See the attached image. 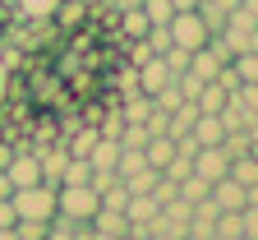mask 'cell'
Wrapping results in <instances>:
<instances>
[{"label": "cell", "instance_id": "obj_20", "mask_svg": "<svg viewBox=\"0 0 258 240\" xmlns=\"http://www.w3.org/2000/svg\"><path fill=\"white\" fill-rule=\"evenodd\" d=\"M208 194H212V185H208L203 176H194V171H189V176L180 180V199H184V203H203Z\"/></svg>", "mask_w": 258, "mask_h": 240}, {"label": "cell", "instance_id": "obj_3", "mask_svg": "<svg viewBox=\"0 0 258 240\" xmlns=\"http://www.w3.org/2000/svg\"><path fill=\"white\" fill-rule=\"evenodd\" d=\"M166 28H171V42H175V46H184V51H199V46L212 37L199 10H175V19H171Z\"/></svg>", "mask_w": 258, "mask_h": 240}, {"label": "cell", "instance_id": "obj_21", "mask_svg": "<svg viewBox=\"0 0 258 240\" xmlns=\"http://www.w3.org/2000/svg\"><path fill=\"white\" fill-rule=\"evenodd\" d=\"M92 180V162L88 157H70V166H64V176H60V185H88Z\"/></svg>", "mask_w": 258, "mask_h": 240}, {"label": "cell", "instance_id": "obj_24", "mask_svg": "<svg viewBox=\"0 0 258 240\" xmlns=\"http://www.w3.org/2000/svg\"><path fill=\"white\" fill-rule=\"evenodd\" d=\"M124 203H129V189H124V185H111V189H102V208H115V213H124Z\"/></svg>", "mask_w": 258, "mask_h": 240}, {"label": "cell", "instance_id": "obj_30", "mask_svg": "<svg viewBox=\"0 0 258 240\" xmlns=\"http://www.w3.org/2000/svg\"><path fill=\"white\" fill-rule=\"evenodd\" d=\"M249 157H258V120L249 125Z\"/></svg>", "mask_w": 258, "mask_h": 240}, {"label": "cell", "instance_id": "obj_13", "mask_svg": "<svg viewBox=\"0 0 258 240\" xmlns=\"http://www.w3.org/2000/svg\"><path fill=\"white\" fill-rule=\"evenodd\" d=\"M115 157H120V139H97L92 153H88L92 171H115Z\"/></svg>", "mask_w": 258, "mask_h": 240}, {"label": "cell", "instance_id": "obj_7", "mask_svg": "<svg viewBox=\"0 0 258 240\" xmlns=\"http://www.w3.org/2000/svg\"><path fill=\"white\" fill-rule=\"evenodd\" d=\"M175 74L166 70V60L161 56H152V60H143L139 65V92H148V97H157V88H166Z\"/></svg>", "mask_w": 258, "mask_h": 240}, {"label": "cell", "instance_id": "obj_28", "mask_svg": "<svg viewBox=\"0 0 258 240\" xmlns=\"http://www.w3.org/2000/svg\"><path fill=\"white\" fill-rule=\"evenodd\" d=\"M19 217H14V203L10 199H0V226H14Z\"/></svg>", "mask_w": 258, "mask_h": 240}, {"label": "cell", "instance_id": "obj_2", "mask_svg": "<svg viewBox=\"0 0 258 240\" xmlns=\"http://www.w3.org/2000/svg\"><path fill=\"white\" fill-rule=\"evenodd\" d=\"M55 189L60 185H28V189H10L14 217L23 222H55Z\"/></svg>", "mask_w": 258, "mask_h": 240}, {"label": "cell", "instance_id": "obj_6", "mask_svg": "<svg viewBox=\"0 0 258 240\" xmlns=\"http://www.w3.org/2000/svg\"><path fill=\"white\" fill-rule=\"evenodd\" d=\"M208 199L217 203L221 213H240L244 203H249V199H244V185H240V180H231V176H221V180H212V194H208Z\"/></svg>", "mask_w": 258, "mask_h": 240}, {"label": "cell", "instance_id": "obj_32", "mask_svg": "<svg viewBox=\"0 0 258 240\" xmlns=\"http://www.w3.org/2000/svg\"><path fill=\"white\" fill-rule=\"evenodd\" d=\"M10 189H14V185H10V176L0 171V199H10Z\"/></svg>", "mask_w": 258, "mask_h": 240}, {"label": "cell", "instance_id": "obj_8", "mask_svg": "<svg viewBox=\"0 0 258 240\" xmlns=\"http://www.w3.org/2000/svg\"><path fill=\"white\" fill-rule=\"evenodd\" d=\"M88 226H92L97 235H106V240H124V235H129V222H124V213H115V208H97Z\"/></svg>", "mask_w": 258, "mask_h": 240}, {"label": "cell", "instance_id": "obj_34", "mask_svg": "<svg viewBox=\"0 0 258 240\" xmlns=\"http://www.w3.org/2000/svg\"><path fill=\"white\" fill-rule=\"evenodd\" d=\"M240 5H244V10H249V14L258 19V0H240Z\"/></svg>", "mask_w": 258, "mask_h": 240}, {"label": "cell", "instance_id": "obj_10", "mask_svg": "<svg viewBox=\"0 0 258 240\" xmlns=\"http://www.w3.org/2000/svg\"><path fill=\"white\" fill-rule=\"evenodd\" d=\"M37 157H42V185H60L64 166H70V153H64V143H60V148H37Z\"/></svg>", "mask_w": 258, "mask_h": 240}, {"label": "cell", "instance_id": "obj_9", "mask_svg": "<svg viewBox=\"0 0 258 240\" xmlns=\"http://www.w3.org/2000/svg\"><path fill=\"white\" fill-rule=\"evenodd\" d=\"M194 143L199 148H221V139H226V125H221V116H203L199 111V120H194Z\"/></svg>", "mask_w": 258, "mask_h": 240}, {"label": "cell", "instance_id": "obj_29", "mask_svg": "<svg viewBox=\"0 0 258 240\" xmlns=\"http://www.w3.org/2000/svg\"><path fill=\"white\" fill-rule=\"evenodd\" d=\"M106 5H111V10L120 14V10H139V5H143V0H106Z\"/></svg>", "mask_w": 258, "mask_h": 240}, {"label": "cell", "instance_id": "obj_17", "mask_svg": "<svg viewBox=\"0 0 258 240\" xmlns=\"http://www.w3.org/2000/svg\"><path fill=\"white\" fill-rule=\"evenodd\" d=\"M143 166H148L143 148H124V143H120V157H115V176H120V180L134 176V171H143Z\"/></svg>", "mask_w": 258, "mask_h": 240}, {"label": "cell", "instance_id": "obj_35", "mask_svg": "<svg viewBox=\"0 0 258 240\" xmlns=\"http://www.w3.org/2000/svg\"><path fill=\"white\" fill-rule=\"evenodd\" d=\"M0 240H19V235H14V226H0Z\"/></svg>", "mask_w": 258, "mask_h": 240}, {"label": "cell", "instance_id": "obj_16", "mask_svg": "<svg viewBox=\"0 0 258 240\" xmlns=\"http://www.w3.org/2000/svg\"><path fill=\"white\" fill-rule=\"evenodd\" d=\"M139 10H143V19H148L152 28H166V23L175 19V5H171V0H143Z\"/></svg>", "mask_w": 258, "mask_h": 240}, {"label": "cell", "instance_id": "obj_22", "mask_svg": "<svg viewBox=\"0 0 258 240\" xmlns=\"http://www.w3.org/2000/svg\"><path fill=\"white\" fill-rule=\"evenodd\" d=\"M14 235L19 240H46L51 235V222H28L23 217V222H14Z\"/></svg>", "mask_w": 258, "mask_h": 240}, {"label": "cell", "instance_id": "obj_14", "mask_svg": "<svg viewBox=\"0 0 258 240\" xmlns=\"http://www.w3.org/2000/svg\"><path fill=\"white\" fill-rule=\"evenodd\" d=\"M115 19H120V37H124V42H139V37H148V28H152V23L143 19V10H120Z\"/></svg>", "mask_w": 258, "mask_h": 240}, {"label": "cell", "instance_id": "obj_5", "mask_svg": "<svg viewBox=\"0 0 258 240\" xmlns=\"http://www.w3.org/2000/svg\"><path fill=\"white\" fill-rule=\"evenodd\" d=\"M226 171H231V157H226V148H199V153H194V176H203L208 185L221 180Z\"/></svg>", "mask_w": 258, "mask_h": 240}, {"label": "cell", "instance_id": "obj_1", "mask_svg": "<svg viewBox=\"0 0 258 240\" xmlns=\"http://www.w3.org/2000/svg\"><path fill=\"white\" fill-rule=\"evenodd\" d=\"M97 208H102V194L92 185H60L55 189V217L70 226H88Z\"/></svg>", "mask_w": 258, "mask_h": 240}, {"label": "cell", "instance_id": "obj_4", "mask_svg": "<svg viewBox=\"0 0 258 240\" xmlns=\"http://www.w3.org/2000/svg\"><path fill=\"white\" fill-rule=\"evenodd\" d=\"M5 176H10V185L14 189H28V185H42V157L37 153H14L10 157V166H5Z\"/></svg>", "mask_w": 258, "mask_h": 240}, {"label": "cell", "instance_id": "obj_31", "mask_svg": "<svg viewBox=\"0 0 258 240\" xmlns=\"http://www.w3.org/2000/svg\"><path fill=\"white\" fill-rule=\"evenodd\" d=\"M10 157H14V148H10L5 139H0V171H5V166H10Z\"/></svg>", "mask_w": 258, "mask_h": 240}, {"label": "cell", "instance_id": "obj_36", "mask_svg": "<svg viewBox=\"0 0 258 240\" xmlns=\"http://www.w3.org/2000/svg\"><path fill=\"white\" fill-rule=\"evenodd\" d=\"M124 240H148V235H124Z\"/></svg>", "mask_w": 258, "mask_h": 240}, {"label": "cell", "instance_id": "obj_23", "mask_svg": "<svg viewBox=\"0 0 258 240\" xmlns=\"http://www.w3.org/2000/svg\"><path fill=\"white\" fill-rule=\"evenodd\" d=\"M217 235H221V240H240V235H244V231H240V213H221V217H217Z\"/></svg>", "mask_w": 258, "mask_h": 240}, {"label": "cell", "instance_id": "obj_33", "mask_svg": "<svg viewBox=\"0 0 258 240\" xmlns=\"http://www.w3.org/2000/svg\"><path fill=\"white\" fill-rule=\"evenodd\" d=\"M175 10H199V0H171Z\"/></svg>", "mask_w": 258, "mask_h": 240}, {"label": "cell", "instance_id": "obj_26", "mask_svg": "<svg viewBox=\"0 0 258 240\" xmlns=\"http://www.w3.org/2000/svg\"><path fill=\"white\" fill-rule=\"evenodd\" d=\"M175 194H180V185H175V180H166V176H161V180H157V189H152V199H157V208H161V203H171Z\"/></svg>", "mask_w": 258, "mask_h": 240}, {"label": "cell", "instance_id": "obj_11", "mask_svg": "<svg viewBox=\"0 0 258 240\" xmlns=\"http://www.w3.org/2000/svg\"><path fill=\"white\" fill-rule=\"evenodd\" d=\"M143 157H148L152 171H161V166L175 157V139H171V134H152V139L143 143Z\"/></svg>", "mask_w": 258, "mask_h": 240}, {"label": "cell", "instance_id": "obj_27", "mask_svg": "<svg viewBox=\"0 0 258 240\" xmlns=\"http://www.w3.org/2000/svg\"><path fill=\"white\" fill-rule=\"evenodd\" d=\"M23 5H28V14H55L60 0H23Z\"/></svg>", "mask_w": 258, "mask_h": 240}, {"label": "cell", "instance_id": "obj_18", "mask_svg": "<svg viewBox=\"0 0 258 240\" xmlns=\"http://www.w3.org/2000/svg\"><path fill=\"white\" fill-rule=\"evenodd\" d=\"M157 180H161V171H152V166H143V171H134V176H124L120 185H124L129 194H152V189H157Z\"/></svg>", "mask_w": 258, "mask_h": 240}, {"label": "cell", "instance_id": "obj_15", "mask_svg": "<svg viewBox=\"0 0 258 240\" xmlns=\"http://www.w3.org/2000/svg\"><path fill=\"white\" fill-rule=\"evenodd\" d=\"M148 111H152V97H148V92H134V97L120 102V120H124V125H143Z\"/></svg>", "mask_w": 258, "mask_h": 240}, {"label": "cell", "instance_id": "obj_12", "mask_svg": "<svg viewBox=\"0 0 258 240\" xmlns=\"http://www.w3.org/2000/svg\"><path fill=\"white\" fill-rule=\"evenodd\" d=\"M189 217H194V203H184L180 194H175L171 203H161V222H166V226H175L180 235L189 231Z\"/></svg>", "mask_w": 258, "mask_h": 240}, {"label": "cell", "instance_id": "obj_19", "mask_svg": "<svg viewBox=\"0 0 258 240\" xmlns=\"http://www.w3.org/2000/svg\"><path fill=\"white\" fill-rule=\"evenodd\" d=\"M231 70H235L240 83H258V46H253V51H240V56L231 60Z\"/></svg>", "mask_w": 258, "mask_h": 240}, {"label": "cell", "instance_id": "obj_25", "mask_svg": "<svg viewBox=\"0 0 258 240\" xmlns=\"http://www.w3.org/2000/svg\"><path fill=\"white\" fill-rule=\"evenodd\" d=\"M148 139H152V134H148L143 125H124V129H120V143H124V148H143Z\"/></svg>", "mask_w": 258, "mask_h": 240}]
</instances>
